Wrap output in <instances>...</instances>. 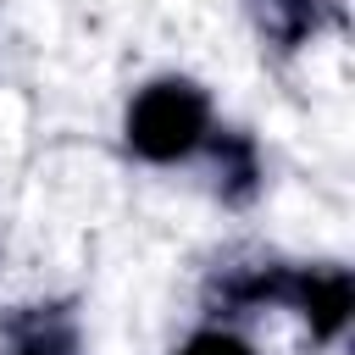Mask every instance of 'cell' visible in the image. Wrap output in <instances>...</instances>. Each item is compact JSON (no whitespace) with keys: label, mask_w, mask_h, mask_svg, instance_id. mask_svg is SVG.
<instances>
[{"label":"cell","mask_w":355,"mask_h":355,"mask_svg":"<svg viewBox=\"0 0 355 355\" xmlns=\"http://www.w3.org/2000/svg\"><path fill=\"white\" fill-rule=\"evenodd\" d=\"M211 128V100L189 78H161L128 105V150L144 161H183Z\"/></svg>","instance_id":"6da1fadb"},{"label":"cell","mask_w":355,"mask_h":355,"mask_svg":"<svg viewBox=\"0 0 355 355\" xmlns=\"http://www.w3.org/2000/svg\"><path fill=\"white\" fill-rule=\"evenodd\" d=\"M272 300H288V305H300L305 311V322H311V333L316 338H333L344 322H349V272H338V266H322V272H288V266H277V288H272Z\"/></svg>","instance_id":"7a4b0ae2"},{"label":"cell","mask_w":355,"mask_h":355,"mask_svg":"<svg viewBox=\"0 0 355 355\" xmlns=\"http://www.w3.org/2000/svg\"><path fill=\"white\" fill-rule=\"evenodd\" d=\"M78 333L61 311H28L11 322V355H72Z\"/></svg>","instance_id":"3957f363"},{"label":"cell","mask_w":355,"mask_h":355,"mask_svg":"<svg viewBox=\"0 0 355 355\" xmlns=\"http://www.w3.org/2000/svg\"><path fill=\"white\" fill-rule=\"evenodd\" d=\"M255 17L277 44H300L327 22V0H255Z\"/></svg>","instance_id":"277c9868"},{"label":"cell","mask_w":355,"mask_h":355,"mask_svg":"<svg viewBox=\"0 0 355 355\" xmlns=\"http://www.w3.org/2000/svg\"><path fill=\"white\" fill-rule=\"evenodd\" d=\"M222 172H227V200H244L250 189H255V150H250V139H239V133H222Z\"/></svg>","instance_id":"5b68a950"},{"label":"cell","mask_w":355,"mask_h":355,"mask_svg":"<svg viewBox=\"0 0 355 355\" xmlns=\"http://www.w3.org/2000/svg\"><path fill=\"white\" fill-rule=\"evenodd\" d=\"M178 355H255V349L239 344V338H227V333H194Z\"/></svg>","instance_id":"8992f818"}]
</instances>
